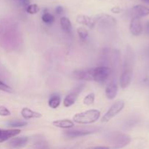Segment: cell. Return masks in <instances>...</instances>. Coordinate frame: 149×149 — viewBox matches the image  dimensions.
Listing matches in <instances>:
<instances>
[{
	"mask_svg": "<svg viewBox=\"0 0 149 149\" xmlns=\"http://www.w3.org/2000/svg\"><path fill=\"white\" fill-rule=\"evenodd\" d=\"M100 116V111L97 109H91L77 113L73 117L74 122L81 125H88L95 122Z\"/></svg>",
	"mask_w": 149,
	"mask_h": 149,
	"instance_id": "cell-1",
	"label": "cell"
},
{
	"mask_svg": "<svg viewBox=\"0 0 149 149\" xmlns=\"http://www.w3.org/2000/svg\"><path fill=\"white\" fill-rule=\"evenodd\" d=\"M106 139L109 143L115 148H122L127 146L132 139L130 135L119 132H110L106 136Z\"/></svg>",
	"mask_w": 149,
	"mask_h": 149,
	"instance_id": "cell-2",
	"label": "cell"
},
{
	"mask_svg": "<svg viewBox=\"0 0 149 149\" xmlns=\"http://www.w3.org/2000/svg\"><path fill=\"white\" fill-rule=\"evenodd\" d=\"M91 69L92 81L103 84L109 79L111 69L107 66H99L96 68H90Z\"/></svg>",
	"mask_w": 149,
	"mask_h": 149,
	"instance_id": "cell-3",
	"label": "cell"
},
{
	"mask_svg": "<svg viewBox=\"0 0 149 149\" xmlns=\"http://www.w3.org/2000/svg\"><path fill=\"white\" fill-rule=\"evenodd\" d=\"M124 107H125V102H124V100H120L116 101V103H113L111 106L110 109L108 110V111L103 116V118L101 119L102 122H109L116 115H117L124 109Z\"/></svg>",
	"mask_w": 149,
	"mask_h": 149,
	"instance_id": "cell-4",
	"label": "cell"
},
{
	"mask_svg": "<svg viewBox=\"0 0 149 149\" xmlns=\"http://www.w3.org/2000/svg\"><path fill=\"white\" fill-rule=\"evenodd\" d=\"M96 23L103 28L113 27L116 24V20L112 16L106 13L98 14L95 17Z\"/></svg>",
	"mask_w": 149,
	"mask_h": 149,
	"instance_id": "cell-5",
	"label": "cell"
},
{
	"mask_svg": "<svg viewBox=\"0 0 149 149\" xmlns=\"http://www.w3.org/2000/svg\"><path fill=\"white\" fill-rule=\"evenodd\" d=\"M84 87V84H78L71 93L67 95L66 97L63 100V106L65 107H70L75 103L79 95L81 93V90Z\"/></svg>",
	"mask_w": 149,
	"mask_h": 149,
	"instance_id": "cell-6",
	"label": "cell"
},
{
	"mask_svg": "<svg viewBox=\"0 0 149 149\" xmlns=\"http://www.w3.org/2000/svg\"><path fill=\"white\" fill-rule=\"evenodd\" d=\"M97 130H88V129H74L69 130L65 132V136L68 138H78V137H83L86 135H90L93 132H96Z\"/></svg>",
	"mask_w": 149,
	"mask_h": 149,
	"instance_id": "cell-7",
	"label": "cell"
},
{
	"mask_svg": "<svg viewBox=\"0 0 149 149\" xmlns=\"http://www.w3.org/2000/svg\"><path fill=\"white\" fill-rule=\"evenodd\" d=\"M130 30L133 36H138L141 34L143 31V26L140 17H134L130 22Z\"/></svg>",
	"mask_w": 149,
	"mask_h": 149,
	"instance_id": "cell-8",
	"label": "cell"
},
{
	"mask_svg": "<svg viewBox=\"0 0 149 149\" xmlns=\"http://www.w3.org/2000/svg\"><path fill=\"white\" fill-rule=\"evenodd\" d=\"M20 133V130L18 129L1 130V132H0V143L4 142Z\"/></svg>",
	"mask_w": 149,
	"mask_h": 149,
	"instance_id": "cell-9",
	"label": "cell"
},
{
	"mask_svg": "<svg viewBox=\"0 0 149 149\" xmlns=\"http://www.w3.org/2000/svg\"><path fill=\"white\" fill-rule=\"evenodd\" d=\"M77 22L79 24L84 25L87 27L93 29L95 27L96 24V22L95 18L90 17V16L84 15H79L77 17Z\"/></svg>",
	"mask_w": 149,
	"mask_h": 149,
	"instance_id": "cell-10",
	"label": "cell"
},
{
	"mask_svg": "<svg viewBox=\"0 0 149 149\" xmlns=\"http://www.w3.org/2000/svg\"><path fill=\"white\" fill-rule=\"evenodd\" d=\"M74 78L79 80H86V81H92L91 69L87 68L83 70H76L74 71Z\"/></svg>",
	"mask_w": 149,
	"mask_h": 149,
	"instance_id": "cell-11",
	"label": "cell"
},
{
	"mask_svg": "<svg viewBox=\"0 0 149 149\" xmlns=\"http://www.w3.org/2000/svg\"><path fill=\"white\" fill-rule=\"evenodd\" d=\"M118 93V86L116 81H111L106 87V95L109 100L115 98Z\"/></svg>",
	"mask_w": 149,
	"mask_h": 149,
	"instance_id": "cell-12",
	"label": "cell"
},
{
	"mask_svg": "<svg viewBox=\"0 0 149 149\" xmlns=\"http://www.w3.org/2000/svg\"><path fill=\"white\" fill-rule=\"evenodd\" d=\"M29 138L27 137H17V138H10L8 144L13 148H22L27 144Z\"/></svg>",
	"mask_w": 149,
	"mask_h": 149,
	"instance_id": "cell-13",
	"label": "cell"
},
{
	"mask_svg": "<svg viewBox=\"0 0 149 149\" xmlns=\"http://www.w3.org/2000/svg\"><path fill=\"white\" fill-rule=\"evenodd\" d=\"M132 12H133L135 17H142L144 16L148 15H149V8L144 5L138 4V5L135 6L132 8Z\"/></svg>",
	"mask_w": 149,
	"mask_h": 149,
	"instance_id": "cell-14",
	"label": "cell"
},
{
	"mask_svg": "<svg viewBox=\"0 0 149 149\" xmlns=\"http://www.w3.org/2000/svg\"><path fill=\"white\" fill-rule=\"evenodd\" d=\"M21 115L25 119H38L41 118L42 115L40 113L31 110L28 108H23L21 111Z\"/></svg>",
	"mask_w": 149,
	"mask_h": 149,
	"instance_id": "cell-15",
	"label": "cell"
},
{
	"mask_svg": "<svg viewBox=\"0 0 149 149\" xmlns=\"http://www.w3.org/2000/svg\"><path fill=\"white\" fill-rule=\"evenodd\" d=\"M52 125L55 127L63 128V129H69L74 127V122L69 119H61V120L54 121L52 122Z\"/></svg>",
	"mask_w": 149,
	"mask_h": 149,
	"instance_id": "cell-16",
	"label": "cell"
},
{
	"mask_svg": "<svg viewBox=\"0 0 149 149\" xmlns=\"http://www.w3.org/2000/svg\"><path fill=\"white\" fill-rule=\"evenodd\" d=\"M61 26L62 30L66 33H71L72 32V24L71 20L66 17H62L61 18Z\"/></svg>",
	"mask_w": 149,
	"mask_h": 149,
	"instance_id": "cell-17",
	"label": "cell"
},
{
	"mask_svg": "<svg viewBox=\"0 0 149 149\" xmlns=\"http://www.w3.org/2000/svg\"><path fill=\"white\" fill-rule=\"evenodd\" d=\"M61 103V98L59 95H53L49 98V102H48V104L49 106L52 109H55L60 106Z\"/></svg>",
	"mask_w": 149,
	"mask_h": 149,
	"instance_id": "cell-18",
	"label": "cell"
},
{
	"mask_svg": "<svg viewBox=\"0 0 149 149\" xmlns=\"http://www.w3.org/2000/svg\"><path fill=\"white\" fill-rule=\"evenodd\" d=\"M55 16L49 13H45L42 16V21L47 24H52L55 21Z\"/></svg>",
	"mask_w": 149,
	"mask_h": 149,
	"instance_id": "cell-19",
	"label": "cell"
},
{
	"mask_svg": "<svg viewBox=\"0 0 149 149\" xmlns=\"http://www.w3.org/2000/svg\"><path fill=\"white\" fill-rule=\"evenodd\" d=\"M95 95L93 93H89L87 95H86V97H84V100H83V103L86 106H90V105L93 104L95 101Z\"/></svg>",
	"mask_w": 149,
	"mask_h": 149,
	"instance_id": "cell-20",
	"label": "cell"
},
{
	"mask_svg": "<svg viewBox=\"0 0 149 149\" xmlns=\"http://www.w3.org/2000/svg\"><path fill=\"white\" fill-rule=\"evenodd\" d=\"M77 33H78L79 36L82 40H85L87 37H88V31L84 27H79L77 29Z\"/></svg>",
	"mask_w": 149,
	"mask_h": 149,
	"instance_id": "cell-21",
	"label": "cell"
},
{
	"mask_svg": "<svg viewBox=\"0 0 149 149\" xmlns=\"http://www.w3.org/2000/svg\"><path fill=\"white\" fill-rule=\"evenodd\" d=\"M40 10V8H39V6L36 4H29L27 7H26V12H27L29 14L33 15L38 13Z\"/></svg>",
	"mask_w": 149,
	"mask_h": 149,
	"instance_id": "cell-22",
	"label": "cell"
},
{
	"mask_svg": "<svg viewBox=\"0 0 149 149\" xmlns=\"http://www.w3.org/2000/svg\"><path fill=\"white\" fill-rule=\"evenodd\" d=\"M26 125H27V122L24 121H12L7 123V125L12 127H21L26 126Z\"/></svg>",
	"mask_w": 149,
	"mask_h": 149,
	"instance_id": "cell-23",
	"label": "cell"
},
{
	"mask_svg": "<svg viewBox=\"0 0 149 149\" xmlns=\"http://www.w3.org/2000/svg\"><path fill=\"white\" fill-rule=\"evenodd\" d=\"M34 147L36 148H48L47 143L43 139H39L35 142V146Z\"/></svg>",
	"mask_w": 149,
	"mask_h": 149,
	"instance_id": "cell-24",
	"label": "cell"
},
{
	"mask_svg": "<svg viewBox=\"0 0 149 149\" xmlns=\"http://www.w3.org/2000/svg\"><path fill=\"white\" fill-rule=\"evenodd\" d=\"M11 114V112L8 110L6 107L3 106H0V116H8Z\"/></svg>",
	"mask_w": 149,
	"mask_h": 149,
	"instance_id": "cell-25",
	"label": "cell"
},
{
	"mask_svg": "<svg viewBox=\"0 0 149 149\" xmlns=\"http://www.w3.org/2000/svg\"><path fill=\"white\" fill-rule=\"evenodd\" d=\"M0 90H2V91H4V92H8V93L12 92L11 87H9L8 85H7L6 84H4V83L2 82L1 81H0Z\"/></svg>",
	"mask_w": 149,
	"mask_h": 149,
	"instance_id": "cell-26",
	"label": "cell"
},
{
	"mask_svg": "<svg viewBox=\"0 0 149 149\" xmlns=\"http://www.w3.org/2000/svg\"><path fill=\"white\" fill-rule=\"evenodd\" d=\"M111 11L113 13H115V14H119V13H121L122 10H121L120 7H119L116 6V7H112L111 10Z\"/></svg>",
	"mask_w": 149,
	"mask_h": 149,
	"instance_id": "cell-27",
	"label": "cell"
},
{
	"mask_svg": "<svg viewBox=\"0 0 149 149\" xmlns=\"http://www.w3.org/2000/svg\"><path fill=\"white\" fill-rule=\"evenodd\" d=\"M55 12L58 15H61L63 13V7L62 6H58V7L55 8Z\"/></svg>",
	"mask_w": 149,
	"mask_h": 149,
	"instance_id": "cell-28",
	"label": "cell"
},
{
	"mask_svg": "<svg viewBox=\"0 0 149 149\" xmlns=\"http://www.w3.org/2000/svg\"><path fill=\"white\" fill-rule=\"evenodd\" d=\"M146 31H147V33L149 34V21L147 23V24H146Z\"/></svg>",
	"mask_w": 149,
	"mask_h": 149,
	"instance_id": "cell-29",
	"label": "cell"
},
{
	"mask_svg": "<svg viewBox=\"0 0 149 149\" xmlns=\"http://www.w3.org/2000/svg\"><path fill=\"white\" fill-rule=\"evenodd\" d=\"M142 1H143V2H145V3H146V4H149V0H142Z\"/></svg>",
	"mask_w": 149,
	"mask_h": 149,
	"instance_id": "cell-30",
	"label": "cell"
},
{
	"mask_svg": "<svg viewBox=\"0 0 149 149\" xmlns=\"http://www.w3.org/2000/svg\"><path fill=\"white\" fill-rule=\"evenodd\" d=\"M146 83L147 84H148V85H149V79H148L146 80Z\"/></svg>",
	"mask_w": 149,
	"mask_h": 149,
	"instance_id": "cell-31",
	"label": "cell"
},
{
	"mask_svg": "<svg viewBox=\"0 0 149 149\" xmlns=\"http://www.w3.org/2000/svg\"><path fill=\"white\" fill-rule=\"evenodd\" d=\"M1 129H0V132H1Z\"/></svg>",
	"mask_w": 149,
	"mask_h": 149,
	"instance_id": "cell-32",
	"label": "cell"
}]
</instances>
